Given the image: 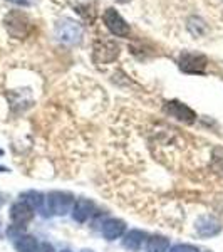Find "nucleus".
I'll list each match as a JSON object with an SVG mask.
<instances>
[{"mask_svg": "<svg viewBox=\"0 0 223 252\" xmlns=\"http://www.w3.org/2000/svg\"><path fill=\"white\" fill-rule=\"evenodd\" d=\"M74 205V198L71 193L67 192H51L46 198V207L44 210H47L49 214L54 215H64L67 214V210Z\"/></svg>", "mask_w": 223, "mask_h": 252, "instance_id": "obj_1", "label": "nucleus"}, {"mask_svg": "<svg viewBox=\"0 0 223 252\" xmlns=\"http://www.w3.org/2000/svg\"><path fill=\"white\" fill-rule=\"evenodd\" d=\"M34 212L35 210L27 204L26 200H19L12 205L10 209V220H12V227L15 229H24V227L29 223L32 219H34Z\"/></svg>", "mask_w": 223, "mask_h": 252, "instance_id": "obj_2", "label": "nucleus"}, {"mask_svg": "<svg viewBox=\"0 0 223 252\" xmlns=\"http://www.w3.org/2000/svg\"><path fill=\"white\" fill-rule=\"evenodd\" d=\"M208 59L201 54H192V52H183L180 56V69L188 74H201L205 72Z\"/></svg>", "mask_w": 223, "mask_h": 252, "instance_id": "obj_3", "label": "nucleus"}, {"mask_svg": "<svg viewBox=\"0 0 223 252\" xmlns=\"http://www.w3.org/2000/svg\"><path fill=\"white\" fill-rule=\"evenodd\" d=\"M103 20L108 29L111 31V34L117 35V37H128L129 35V26L114 9H106V12L103 14Z\"/></svg>", "mask_w": 223, "mask_h": 252, "instance_id": "obj_4", "label": "nucleus"}, {"mask_svg": "<svg viewBox=\"0 0 223 252\" xmlns=\"http://www.w3.org/2000/svg\"><path fill=\"white\" fill-rule=\"evenodd\" d=\"M56 34H57L59 40H62V42L76 44V42H79L81 35H83V31H81L79 24L72 22V20H69V19H64V20H60L57 24V27H56Z\"/></svg>", "mask_w": 223, "mask_h": 252, "instance_id": "obj_5", "label": "nucleus"}, {"mask_svg": "<svg viewBox=\"0 0 223 252\" xmlns=\"http://www.w3.org/2000/svg\"><path fill=\"white\" fill-rule=\"evenodd\" d=\"M165 113L169 115L171 118H176L178 121H183V123L190 125L196 120V115L192 108H188L186 104L180 103V101H169L165 104Z\"/></svg>", "mask_w": 223, "mask_h": 252, "instance_id": "obj_6", "label": "nucleus"}, {"mask_svg": "<svg viewBox=\"0 0 223 252\" xmlns=\"http://www.w3.org/2000/svg\"><path fill=\"white\" fill-rule=\"evenodd\" d=\"M119 47L111 40H97L94 44V61L97 64H106L111 63L117 58Z\"/></svg>", "mask_w": 223, "mask_h": 252, "instance_id": "obj_7", "label": "nucleus"}, {"mask_svg": "<svg viewBox=\"0 0 223 252\" xmlns=\"http://www.w3.org/2000/svg\"><path fill=\"white\" fill-rule=\"evenodd\" d=\"M7 29L12 34V32L15 31V37H22V35L27 34V29H29V20L24 14H20V12H12V14L7 17Z\"/></svg>", "mask_w": 223, "mask_h": 252, "instance_id": "obj_8", "label": "nucleus"}, {"mask_svg": "<svg viewBox=\"0 0 223 252\" xmlns=\"http://www.w3.org/2000/svg\"><path fill=\"white\" fill-rule=\"evenodd\" d=\"M94 212V202L89 198H79L72 205V219L79 223H84Z\"/></svg>", "mask_w": 223, "mask_h": 252, "instance_id": "obj_9", "label": "nucleus"}, {"mask_svg": "<svg viewBox=\"0 0 223 252\" xmlns=\"http://www.w3.org/2000/svg\"><path fill=\"white\" fill-rule=\"evenodd\" d=\"M222 230V225L218 220H215L213 217H201L200 220L196 222V232L201 235V237H213Z\"/></svg>", "mask_w": 223, "mask_h": 252, "instance_id": "obj_10", "label": "nucleus"}, {"mask_svg": "<svg viewBox=\"0 0 223 252\" xmlns=\"http://www.w3.org/2000/svg\"><path fill=\"white\" fill-rule=\"evenodd\" d=\"M126 230V223L119 219H109L103 223V235L108 241H114V239L121 237Z\"/></svg>", "mask_w": 223, "mask_h": 252, "instance_id": "obj_11", "label": "nucleus"}, {"mask_svg": "<svg viewBox=\"0 0 223 252\" xmlns=\"http://www.w3.org/2000/svg\"><path fill=\"white\" fill-rule=\"evenodd\" d=\"M146 239V234L141 232V230H131L129 234H126V237L123 239V247L128 251H133V252H138L141 249Z\"/></svg>", "mask_w": 223, "mask_h": 252, "instance_id": "obj_12", "label": "nucleus"}, {"mask_svg": "<svg viewBox=\"0 0 223 252\" xmlns=\"http://www.w3.org/2000/svg\"><path fill=\"white\" fill-rule=\"evenodd\" d=\"M37 246V239L32 237V235H19L14 242V247L17 252H35Z\"/></svg>", "mask_w": 223, "mask_h": 252, "instance_id": "obj_13", "label": "nucleus"}, {"mask_svg": "<svg viewBox=\"0 0 223 252\" xmlns=\"http://www.w3.org/2000/svg\"><path fill=\"white\" fill-rule=\"evenodd\" d=\"M169 247V241L163 235H153L146 242V251L148 252H166Z\"/></svg>", "mask_w": 223, "mask_h": 252, "instance_id": "obj_14", "label": "nucleus"}, {"mask_svg": "<svg viewBox=\"0 0 223 252\" xmlns=\"http://www.w3.org/2000/svg\"><path fill=\"white\" fill-rule=\"evenodd\" d=\"M169 252H198V249H195L193 246H175Z\"/></svg>", "mask_w": 223, "mask_h": 252, "instance_id": "obj_15", "label": "nucleus"}, {"mask_svg": "<svg viewBox=\"0 0 223 252\" xmlns=\"http://www.w3.org/2000/svg\"><path fill=\"white\" fill-rule=\"evenodd\" d=\"M35 252H54V249H52L51 244L42 242V244H39V246H37V249H35Z\"/></svg>", "mask_w": 223, "mask_h": 252, "instance_id": "obj_16", "label": "nucleus"}, {"mask_svg": "<svg viewBox=\"0 0 223 252\" xmlns=\"http://www.w3.org/2000/svg\"><path fill=\"white\" fill-rule=\"evenodd\" d=\"M10 2H15V3H22V5H27L29 0H10Z\"/></svg>", "mask_w": 223, "mask_h": 252, "instance_id": "obj_17", "label": "nucleus"}, {"mask_svg": "<svg viewBox=\"0 0 223 252\" xmlns=\"http://www.w3.org/2000/svg\"><path fill=\"white\" fill-rule=\"evenodd\" d=\"M5 204V197H3L2 193H0V209H2V205Z\"/></svg>", "mask_w": 223, "mask_h": 252, "instance_id": "obj_18", "label": "nucleus"}, {"mask_svg": "<svg viewBox=\"0 0 223 252\" xmlns=\"http://www.w3.org/2000/svg\"><path fill=\"white\" fill-rule=\"evenodd\" d=\"M3 172H9V168H5V166L0 165V173H3Z\"/></svg>", "mask_w": 223, "mask_h": 252, "instance_id": "obj_19", "label": "nucleus"}, {"mask_svg": "<svg viewBox=\"0 0 223 252\" xmlns=\"http://www.w3.org/2000/svg\"><path fill=\"white\" fill-rule=\"evenodd\" d=\"M117 3H126V2H129V0H116Z\"/></svg>", "mask_w": 223, "mask_h": 252, "instance_id": "obj_20", "label": "nucleus"}, {"mask_svg": "<svg viewBox=\"0 0 223 252\" xmlns=\"http://www.w3.org/2000/svg\"><path fill=\"white\" fill-rule=\"evenodd\" d=\"M2 153H3V152H2V150H0V155H2Z\"/></svg>", "mask_w": 223, "mask_h": 252, "instance_id": "obj_21", "label": "nucleus"}, {"mask_svg": "<svg viewBox=\"0 0 223 252\" xmlns=\"http://www.w3.org/2000/svg\"><path fill=\"white\" fill-rule=\"evenodd\" d=\"M62 252H71V251H62Z\"/></svg>", "mask_w": 223, "mask_h": 252, "instance_id": "obj_22", "label": "nucleus"}]
</instances>
